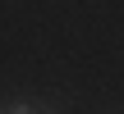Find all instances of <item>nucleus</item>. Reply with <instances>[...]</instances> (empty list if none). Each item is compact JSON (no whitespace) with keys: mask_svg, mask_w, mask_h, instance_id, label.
Here are the masks:
<instances>
[{"mask_svg":"<svg viewBox=\"0 0 124 114\" xmlns=\"http://www.w3.org/2000/svg\"><path fill=\"white\" fill-rule=\"evenodd\" d=\"M0 114H41V110L28 105V101H9V105H0Z\"/></svg>","mask_w":124,"mask_h":114,"instance_id":"1","label":"nucleus"}]
</instances>
